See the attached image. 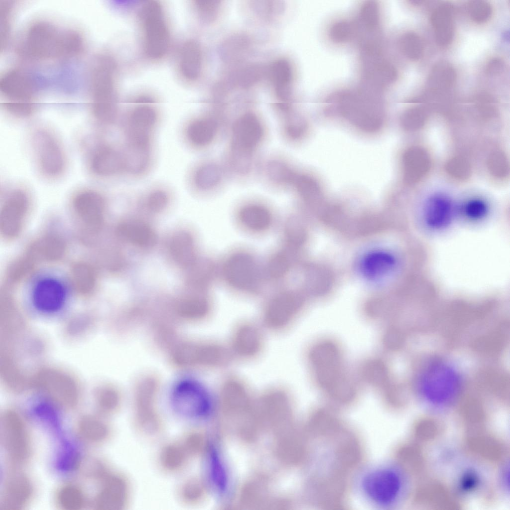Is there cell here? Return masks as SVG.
Segmentation results:
<instances>
[{
    "label": "cell",
    "mask_w": 510,
    "mask_h": 510,
    "mask_svg": "<svg viewBox=\"0 0 510 510\" xmlns=\"http://www.w3.org/2000/svg\"><path fill=\"white\" fill-rule=\"evenodd\" d=\"M98 404L102 412L113 414L118 410L120 407L121 397L117 392L108 391L99 396Z\"/></svg>",
    "instance_id": "obj_47"
},
{
    "label": "cell",
    "mask_w": 510,
    "mask_h": 510,
    "mask_svg": "<svg viewBox=\"0 0 510 510\" xmlns=\"http://www.w3.org/2000/svg\"><path fill=\"white\" fill-rule=\"evenodd\" d=\"M79 456L75 450L71 446H64L58 461V468L63 471L73 470L78 466Z\"/></svg>",
    "instance_id": "obj_48"
},
{
    "label": "cell",
    "mask_w": 510,
    "mask_h": 510,
    "mask_svg": "<svg viewBox=\"0 0 510 510\" xmlns=\"http://www.w3.org/2000/svg\"><path fill=\"white\" fill-rule=\"evenodd\" d=\"M263 345V336L260 328L253 323H244L233 332L231 352L240 358L251 359L259 354Z\"/></svg>",
    "instance_id": "obj_22"
},
{
    "label": "cell",
    "mask_w": 510,
    "mask_h": 510,
    "mask_svg": "<svg viewBox=\"0 0 510 510\" xmlns=\"http://www.w3.org/2000/svg\"><path fill=\"white\" fill-rule=\"evenodd\" d=\"M0 439L8 458L16 464L26 462L31 445L26 424L21 416L13 410L4 411L0 417Z\"/></svg>",
    "instance_id": "obj_10"
},
{
    "label": "cell",
    "mask_w": 510,
    "mask_h": 510,
    "mask_svg": "<svg viewBox=\"0 0 510 510\" xmlns=\"http://www.w3.org/2000/svg\"><path fill=\"white\" fill-rule=\"evenodd\" d=\"M117 231L120 237L139 247H150L156 242V237L153 230L142 222L122 223L118 226Z\"/></svg>",
    "instance_id": "obj_29"
},
{
    "label": "cell",
    "mask_w": 510,
    "mask_h": 510,
    "mask_svg": "<svg viewBox=\"0 0 510 510\" xmlns=\"http://www.w3.org/2000/svg\"><path fill=\"white\" fill-rule=\"evenodd\" d=\"M101 485L94 500L98 510H122L129 506L131 494L128 478L119 472L110 471L100 479Z\"/></svg>",
    "instance_id": "obj_16"
},
{
    "label": "cell",
    "mask_w": 510,
    "mask_h": 510,
    "mask_svg": "<svg viewBox=\"0 0 510 510\" xmlns=\"http://www.w3.org/2000/svg\"><path fill=\"white\" fill-rule=\"evenodd\" d=\"M418 388L423 399L430 406L443 408L456 399L461 389L460 377L449 364L435 361L422 370Z\"/></svg>",
    "instance_id": "obj_6"
},
{
    "label": "cell",
    "mask_w": 510,
    "mask_h": 510,
    "mask_svg": "<svg viewBox=\"0 0 510 510\" xmlns=\"http://www.w3.org/2000/svg\"><path fill=\"white\" fill-rule=\"evenodd\" d=\"M363 374L369 383L376 386L386 387L388 380V371L382 361L374 360L369 362L363 368Z\"/></svg>",
    "instance_id": "obj_38"
},
{
    "label": "cell",
    "mask_w": 510,
    "mask_h": 510,
    "mask_svg": "<svg viewBox=\"0 0 510 510\" xmlns=\"http://www.w3.org/2000/svg\"><path fill=\"white\" fill-rule=\"evenodd\" d=\"M31 302L34 311L39 316L47 318L56 317L65 309L67 302L66 291L58 279L45 278L35 285Z\"/></svg>",
    "instance_id": "obj_15"
},
{
    "label": "cell",
    "mask_w": 510,
    "mask_h": 510,
    "mask_svg": "<svg viewBox=\"0 0 510 510\" xmlns=\"http://www.w3.org/2000/svg\"><path fill=\"white\" fill-rule=\"evenodd\" d=\"M209 309L208 301L201 298L184 300L180 302L177 307L180 314L194 318L204 317L208 313Z\"/></svg>",
    "instance_id": "obj_43"
},
{
    "label": "cell",
    "mask_w": 510,
    "mask_h": 510,
    "mask_svg": "<svg viewBox=\"0 0 510 510\" xmlns=\"http://www.w3.org/2000/svg\"><path fill=\"white\" fill-rule=\"evenodd\" d=\"M168 202L167 193L163 190H158L151 193L147 198V206L148 209L155 212L163 210Z\"/></svg>",
    "instance_id": "obj_52"
},
{
    "label": "cell",
    "mask_w": 510,
    "mask_h": 510,
    "mask_svg": "<svg viewBox=\"0 0 510 510\" xmlns=\"http://www.w3.org/2000/svg\"><path fill=\"white\" fill-rule=\"evenodd\" d=\"M503 67L502 63L498 59L491 61L488 65L487 71L490 74H495L501 70Z\"/></svg>",
    "instance_id": "obj_55"
},
{
    "label": "cell",
    "mask_w": 510,
    "mask_h": 510,
    "mask_svg": "<svg viewBox=\"0 0 510 510\" xmlns=\"http://www.w3.org/2000/svg\"><path fill=\"white\" fill-rule=\"evenodd\" d=\"M336 93L340 113L353 125L368 132L380 129L383 122L384 109L380 99L360 89L344 90Z\"/></svg>",
    "instance_id": "obj_7"
},
{
    "label": "cell",
    "mask_w": 510,
    "mask_h": 510,
    "mask_svg": "<svg viewBox=\"0 0 510 510\" xmlns=\"http://www.w3.org/2000/svg\"><path fill=\"white\" fill-rule=\"evenodd\" d=\"M289 262L285 256L278 254L270 260L268 266L269 274L274 278H278L284 275L288 270Z\"/></svg>",
    "instance_id": "obj_51"
},
{
    "label": "cell",
    "mask_w": 510,
    "mask_h": 510,
    "mask_svg": "<svg viewBox=\"0 0 510 510\" xmlns=\"http://www.w3.org/2000/svg\"><path fill=\"white\" fill-rule=\"evenodd\" d=\"M233 142L237 150L249 151L261 140L263 135L262 126L253 114H247L239 118L233 127Z\"/></svg>",
    "instance_id": "obj_24"
},
{
    "label": "cell",
    "mask_w": 510,
    "mask_h": 510,
    "mask_svg": "<svg viewBox=\"0 0 510 510\" xmlns=\"http://www.w3.org/2000/svg\"><path fill=\"white\" fill-rule=\"evenodd\" d=\"M13 5L10 1H4L0 4V48H5L9 39L12 17Z\"/></svg>",
    "instance_id": "obj_44"
},
{
    "label": "cell",
    "mask_w": 510,
    "mask_h": 510,
    "mask_svg": "<svg viewBox=\"0 0 510 510\" xmlns=\"http://www.w3.org/2000/svg\"><path fill=\"white\" fill-rule=\"evenodd\" d=\"M59 506L66 510L81 509L85 504V498L82 491L73 485H66L61 487L56 495Z\"/></svg>",
    "instance_id": "obj_37"
},
{
    "label": "cell",
    "mask_w": 510,
    "mask_h": 510,
    "mask_svg": "<svg viewBox=\"0 0 510 510\" xmlns=\"http://www.w3.org/2000/svg\"><path fill=\"white\" fill-rule=\"evenodd\" d=\"M210 470L212 481L219 492L224 493L228 486V478L225 468L217 450L210 449Z\"/></svg>",
    "instance_id": "obj_40"
},
{
    "label": "cell",
    "mask_w": 510,
    "mask_h": 510,
    "mask_svg": "<svg viewBox=\"0 0 510 510\" xmlns=\"http://www.w3.org/2000/svg\"><path fill=\"white\" fill-rule=\"evenodd\" d=\"M155 386H139L134 396L133 422L141 434L149 437L159 435L163 421L156 407Z\"/></svg>",
    "instance_id": "obj_14"
},
{
    "label": "cell",
    "mask_w": 510,
    "mask_h": 510,
    "mask_svg": "<svg viewBox=\"0 0 510 510\" xmlns=\"http://www.w3.org/2000/svg\"><path fill=\"white\" fill-rule=\"evenodd\" d=\"M305 128L304 124L294 120L288 121L285 126V130L287 135L294 139L300 137L304 133Z\"/></svg>",
    "instance_id": "obj_54"
},
{
    "label": "cell",
    "mask_w": 510,
    "mask_h": 510,
    "mask_svg": "<svg viewBox=\"0 0 510 510\" xmlns=\"http://www.w3.org/2000/svg\"><path fill=\"white\" fill-rule=\"evenodd\" d=\"M119 70L115 58L108 53L97 55L90 70L89 108L93 119L108 125L116 120L119 109Z\"/></svg>",
    "instance_id": "obj_2"
},
{
    "label": "cell",
    "mask_w": 510,
    "mask_h": 510,
    "mask_svg": "<svg viewBox=\"0 0 510 510\" xmlns=\"http://www.w3.org/2000/svg\"><path fill=\"white\" fill-rule=\"evenodd\" d=\"M405 474L398 466L384 464L366 471L360 481L365 498L373 505L382 508L396 506L406 491Z\"/></svg>",
    "instance_id": "obj_4"
},
{
    "label": "cell",
    "mask_w": 510,
    "mask_h": 510,
    "mask_svg": "<svg viewBox=\"0 0 510 510\" xmlns=\"http://www.w3.org/2000/svg\"><path fill=\"white\" fill-rule=\"evenodd\" d=\"M467 10L470 18L478 23L488 20L492 13L491 5L484 0L470 1L467 5Z\"/></svg>",
    "instance_id": "obj_45"
},
{
    "label": "cell",
    "mask_w": 510,
    "mask_h": 510,
    "mask_svg": "<svg viewBox=\"0 0 510 510\" xmlns=\"http://www.w3.org/2000/svg\"><path fill=\"white\" fill-rule=\"evenodd\" d=\"M299 307L300 302L294 295L289 293L281 294L272 299L266 307L263 322L270 329H283L294 319Z\"/></svg>",
    "instance_id": "obj_20"
},
{
    "label": "cell",
    "mask_w": 510,
    "mask_h": 510,
    "mask_svg": "<svg viewBox=\"0 0 510 510\" xmlns=\"http://www.w3.org/2000/svg\"><path fill=\"white\" fill-rule=\"evenodd\" d=\"M135 106L128 118L127 136L128 144L140 147H148L151 131L157 119V112L152 106L155 98L147 93L135 96L132 99Z\"/></svg>",
    "instance_id": "obj_9"
},
{
    "label": "cell",
    "mask_w": 510,
    "mask_h": 510,
    "mask_svg": "<svg viewBox=\"0 0 510 510\" xmlns=\"http://www.w3.org/2000/svg\"><path fill=\"white\" fill-rule=\"evenodd\" d=\"M454 205L446 196L437 194L426 201L423 211V220L426 226L434 231L448 227L454 217Z\"/></svg>",
    "instance_id": "obj_23"
},
{
    "label": "cell",
    "mask_w": 510,
    "mask_h": 510,
    "mask_svg": "<svg viewBox=\"0 0 510 510\" xmlns=\"http://www.w3.org/2000/svg\"><path fill=\"white\" fill-rule=\"evenodd\" d=\"M221 171L218 166L214 164H206L197 170L194 181L196 186L201 190H208L219 182Z\"/></svg>",
    "instance_id": "obj_39"
},
{
    "label": "cell",
    "mask_w": 510,
    "mask_h": 510,
    "mask_svg": "<svg viewBox=\"0 0 510 510\" xmlns=\"http://www.w3.org/2000/svg\"><path fill=\"white\" fill-rule=\"evenodd\" d=\"M70 279L73 288L82 294H90L96 286L95 271L87 263L79 262L74 264L70 270Z\"/></svg>",
    "instance_id": "obj_33"
},
{
    "label": "cell",
    "mask_w": 510,
    "mask_h": 510,
    "mask_svg": "<svg viewBox=\"0 0 510 510\" xmlns=\"http://www.w3.org/2000/svg\"><path fill=\"white\" fill-rule=\"evenodd\" d=\"M137 16L143 56L152 62L162 60L172 44L171 27L164 5L158 0L143 1L138 7Z\"/></svg>",
    "instance_id": "obj_3"
},
{
    "label": "cell",
    "mask_w": 510,
    "mask_h": 510,
    "mask_svg": "<svg viewBox=\"0 0 510 510\" xmlns=\"http://www.w3.org/2000/svg\"><path fill=\"white\" fill-rule=\"evenodd\" d=\"M181 442L191 457L198 454L200 450V437L196 432H188Z\"/></svg>",
    "instance_id": "obj_53"
},
{
    "label": "cell",
    "mask_w": 510,
    "mask_h": 510,
    "mask_svg": "<svg viewBox=\"0 0 510 510\" xmlns=\"http://www.w3.org/2000/svg\"><path fill=\"white\" fill-rule=\"evenodd\" d=\"M1 106L11 116L27 118L38 107L39 87L35 78L19 68L5 71L0 78Z\"/></svg>",
    "instance_id": "obj_5"
},
{
    "label": "cell",
    "mask_w": 510,
    "mask_h": 510,
    "mask_svg": "<svg viewBox=\"0 0 510 510\" xmlns=\"http://www.w3.org/2000/svg\"><path fill=\"white\" fill-rule=\"evenodd\" d=\"M200 43L189 38L179 46L176 55L178 75L185 83L193 84L200 78L203 69L204 56Z\"/></svg>",
    "instance_id": "obj_18"
},
{
    "label": "cell",
    "mask_w": 510,
    "mask_h": 510,
    "mask_svg": "<svg viewBox=\"0 0 510 510\" xmlns=\"http://www.w3.org/2000/svg\"><path fill=\"white\" fill-rule=\"evenodd\" d=\"M399 47L403 54L412 60H417L423 52V43L420 37L413 32L403 33L399 39Z\"/></svg>",
    "instance_id": "obj_41"
},
{
    "label": "cell",
    "mask_w": 510,
    "mask_h": 510,
    "mask_svg": "<svg viewBox=\"0 0 510 510\" xmlns=\"http://www.w3.org/2000/svg\"><path fill=\"white\" fill-rule=\"evenodd\" d=\"M178 497L185 505L191 506L197 503L202 495V487L196 478H189L185 480L178 490Z\"/></svg>",
    "instance_id": "obj_42"
},
{
    "label": "cell",
    "mask_w": 510,
    "mask_h": 510,
    "mask_svg": "<svg viewBox=\"0 0 510 510\" xmlns=\"http://www.w3.org/2000/svg\"><path fill=\"white\" fill-rule=\"evenodd\" d=\"M172 403L176 412L186 418L198 419L208 415L212 402L208 392L193 380H183L174 388Z\"/></svg>",
    "instance_id": "obj_11"
},
{
    "label": "cell",
    "mask_w": 510,
    "mask_h": 510,
    "mask_svg": "<svg viewBox=\"0 0 510 510\" xmlns=\"http://www.w3.org/2000/svg\"><path fill=\"white\" fill-rule=\"evenodd\" d=\"M477 471L473 469L465 470L459 479L458 488L464 493L475 490L480 483V478Z\"/></svg>",
    "instance_id": "obj_49"
},
{
    "label": "cell",
    "mask_w": 510,
    "mask_h": 510,
    "mask_svg": "<svg viewBox=\"0 0 510 510\" xmlns=\"http://www.w3.org/2000/svg\"><path fill=\"white\" fill-rule=\"evenodd\" d=\"M71 205L83 231L89 235L96 234L104 218L106 201L103 195L93 188L80 189L73 195Z\"/></svg>",
    "instance_id": "obj_12"
},
{
    "label": "cell",
    "mask_w": 510,
    "mask_h": 510,
    "mask_svg": "<svg viewBox=\"0 0 510 510\" xmlns=\"http://www.w3.org/2000/svg\"><path fill=\"white\" fill-rule=\"evenodd\" d=\"M78 435L88 442L99 443L106 441L111 435V429L103 420L92 416H85L77 425Z\"/></svg>",
    "instance_id": "obj_30"
},
{
    "label": "cell",
    "mask_w": 510,
    "mask_h": 510,
    "mask_svg": "<svg viewBox=\"0 0 510 510\" xmlns=\"http://www.w3.org/2000/svg\"><path fill=\"white\" fill-rule=\"evenodd\" d=\"M30 204L29 193L23 187L12 188L6 193L0 212V230L4 238L11 240L19 235Z\"/></svg>",
    "instance_id": "obj_13"
},
{
    "label": "cell",
    "mask_w": 510,
    "mask_h": 510,
    "mask_svg": "<svg viewBox=\"0 0 510 510\" xmlns=\"http://www.w3.org/2000/svg\"><path fill=\"white\" fill-rule=\"evenodd\" d=\"M192 7L196 15L202 20L210 21L215 14L216 4L214 1L195 0L192 3Z\"/></svg>",
    "instance_id": "obj_50"
},
{
    "label": "cell",
    "mask_w": 510,
    "mask_h": 510,
    "mask_svg": "<svg viewBox=\"0 0 510 510\" xmlns=\"http://www.w3.org/2000/svg\"><path fill=\"white\" fill-rule=\"evenodd\" d=\"M23 36L17 53L31 61H67L78 58L86 48L81 32L71 28L60 30L46 20L33 22Z\"/></svg>",
    "instance_id": "obj_1"
},
{
    "label": "cell",
    "mask_w": 510,
    "mask_h": 510,
    "mask_svg": "<svg viewBox=\"0 0 510 510\" xmlns=\"http://www.w3.org/2000/svg\"><path fill=\"white\" fill-rule=\"evenodd\" d=\"M456 78L453 66L446 61H440L434 65L429 75V90L434 94L443 93L453 87Z\"/></svg>",
    "instance_id": "obj_31"
},
{
    "label": "cell",
    "mask_w": 510,
    "mask_h": 510,
    "mask_svg": "<svg viewBox=\"0 0 510 510\" xmlns=\"http://www.w3.org/2000/svg\"><path fill=\"white\" fill-rule=\"evenodd\" d=\"M190 458L180 441L165 444L160 450L158 461L163 470L169 473H176L186 466Z\"/></svg>",
    "instance_id": "obj_28"
},
{
    "label": "cell",
    "mask_w": 510,
    "mask_h": 510,
    "mask_svg": "<svg viewBox=\"0 0 510 510\" xmlns=\"http://www.w3.org/2000/svg\"><path fill=\"white\" fill-rule=\"evenodd\" d=\"M32 487L27 477L22 472L13 470L9 472L3 484L0 510H18L29 501Z\"/></svg>",
    "instance_id": "obj_19"
},
{
    "label": "cell",
    "mask_w": 510,
    "mask_h": 510,
    "mask_svg": "<svg viewBox=\"0 0 510 510\" xmlns=\"http://www.w3.org/2000/svg\"><path fill=\"white\" fill-rule=\"evenodd\" d=\"M170 250L175 261L182 267L191 266L195 260L193 241L187 232L180 231L172 238Z\"/></svg>",
    "instance_id": "obj_32"
},
{
    "label": "cell",
    "mask_w": 510,
    "mask_h": 510,
    "mask_svg": "<svg viewBox=\"0 0 510 510\" xmlns=\"http://www.w3.org/2000/svg\"><path fill=\"white\" fill-rule=\"evenodd\" d=\"M397 265V259L392 254L383 251H374L361 260L360 269L367 279L377 281L390 275Z\"/></svg>",
    "instance_id": "obj_25"
},
{
    "label": "cell",
    "mask_w": 510,
    "mask_h": 510,
    "mask_svg": "<svg viewBox=\"0 0 510 510\" xmlns=\"http://www.w3.org/2000/svg\"><path fill=\"white\" fill-rule=\"evenodd\" d=\"M66 251L63 240L54 234H46L31 244L24 254L34 264L61 258Z\"/></svg>",
    "instance_id": "obj_26"
},
{
    "label": "cell",
    "mask_w": 510,
    "mask_h": 510,
    "mask_svg": "<svg viewBox=\"0 0 510 510\" xmlns=\"http://www.w3.org/2000/svg\"><path fill=\"white\" fill-rule=\"evenodd\" d=\"M239 218L246 227L256 231L267 229L271 222L269 211L265 208L257 205H250L243 208L240 212Z\"/></svg>",
    "instance_id": "obj_35"
},
{
    "label": "cell",
    "mask_w": 510,
    "mask_h": 510,
    "mask_svg": "<svg viewBox=\"0 0 510 510\" xmlns=\"http://www.w3.org/2000/svg\"><path fill=\"white\" fill-rule=\"evenodd\" d=\"M217 124L211 119H201L193 121L188 126L187 135L189 141L197 146L209 144L214 138Z\"/></svg>",
    "instance_id": "obj_34"
},
{
    "label": "cell",
    "mask_w": 510,
    "mask_h": 510,
    "mask_svg": "<svg viewBox=\"0 0 510 510\" xmlns=\"http://www.w3.org/2000/svg\"><path fill=\"white\" fill-rule=\"evenodd\" d=\"M30 146L36 168L49 180L61 177L67 167L65 148L59 137L45 127L34 128L30 133Z\"/></svg>",
    "instance_id": "obj_8"
},
{
    "label": "cell",
    "mask_w": 510,
    "mask_h": 510,
    "mask_svg": "<svg viewBox=\"0 0 510 510\" xmlns=\"http://www.w3.org/2000/svg\"><path fill=\"white\" fill-rule=\"evenodd\" d=\"M488 208L487 204L480 199H472L468 201L462 208V213L466 218L478 221L487 215Z\"/></svg>",
    "instance_id": "obj_46"
},
{
    "label": "cell",
    "mask_w": 510,
    "mask_h": 510,
    "mask_svg": "<svg viewBox=\"0 0 510 510\" xmlns=\"http://www.w3.org/2000/svg\"><path fill=\"white\" fill-rule=\"evenodd\" d=\"M224 273L232 286L240 289H247L255 283L257 270L255 262L250 255L237 253L227 260Z\"/></svg>",
    "instance_id": "obj_21"
},
{
    "label": "cell",
    "mask_w": 510,
    "mask_h": 510,
    "mask_svg": "<svg viewBox=\"0 0 510 510\" xmlns=\"http://www.w3.org/2000/svg\"><path fill=\"white\" fill-rule=\"evenodd\" d=\"M309 359L314 369L330 364L340 363V355L337 346L326 342L314 346L309 354Z\"/></svg>",
    "instance_id": "obj_36"
},
{
    "label": "cell",
    "mask_w": 510,
    "mask_h": 510,
    "mask_svg": "<svg viewBox=\"0 0 510 510\" xmlns=\"http://www.w3.org/2000/svg\"><path fill=\"white\" fill-rule=\"evenodd\" d=\"M87 168L92 175L109 177L125 169L124 156L109 144L94 142L87 148L86 153Z\"/></svg>",
    "instance_id": "obj_17"
},
{
    "label": "cell",
    "mask_w": 510,
    "mask_h": 510,
    "mask_svg": "<svg viewBox=\"0 0 510 510\" xmlns=\"http://www.w3.org/2000/svg\"><path fill=\"white\" fill-rule=\"evenodd\" d=\"M431 21L437 43L445 47L451 43L454 33L453 7L451 5L443 4L433 11Z\"/></svg>",
    "instance_id": "obj_27"
}]
</instances>
